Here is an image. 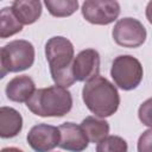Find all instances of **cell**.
Here are the masks:
<instances>
[{"label": "cell", "instance_id": "1", "mask_svg": "<svg viewBox=\"0 0 152 152\" xmlns=\"http://www.w3.org/2000/svg\"><path fill=\"white\" fill-rule=\"evenodd\" d=\"M74 53V45L65 37L55 36L46 42L45 57L56 86L68 88L76 82L72 72Z\"/></svg>", "mask_w": 152, "mask_h": 152}, {"label": "cell", "instance_id": "2", "mask_svg": "<svg viewBox=\"0 0 152 152\" xmlns=\"http://www.w3.org/2000/svg\"><path fill=\"white\" fill-rule=\"evenodd\" d=\"M82 100L87 108L101 119L112 116L120 104L116 87L100 75L86 82L82 89Z\"/></svg>", "mask_w": 152, "mask_h": 152}, {"label": "cell", "instance_id": "3", "mask_svg": "<svg viewBox=\"0 0 152 152\" xmlns=\"http://www.w3.org/2000/svg\"><path fill=\"white\" fill-rule=\"evenodd\" d=\"M26 107L42 118H61L71 110L72 96L66 88L59 86L40 88L36 89Z\"/></svg>", "mask_w": 152, "mask_h": 152}, {"label": "cell", "instance_id": "4", "mask_svg": "<svg viewBox=\"0 0 152 152\" xmlns=\"http://www.w3.org/2000/svg\"><path fill=\"white\" fill-rule=\"evenodd\" d=\"M34 55V46L28 40L15 39L7 43L0 50V77H5L8 72H19L31 68Z\"/></svg>", "mask_w": 152, "mask_h": 152}, {"label": "cell", "instance_id": "5", "mask_svg": "<svg viewBox=\"0 0 152 152\" xmlns=\"http://www.w3.org/2000/svg\"><path fill=\"white\" fill-rule=\"evenodd\" d=\"M110 76L120 89L133 90L142 81V65L139 59L131 55H120L112 63Z\"/></svg>", "mask_w": 152, "mask_h": 152}, {"label": "cell", "instance_id": "6", "mask_svg": "<svg viewBox=\"0 0 152 152\" xmlns=\"http://www.w3.org/2000/svg\"><path fill=\"white\" fill-rule=\"evenodd\" d=\"M112 36L114 42L124 48H139L146 40V28L135 18L126 17L116 21L113 27Z\"/></svg>", "mask_w": 152, "mask_h": 152}, {"label": "cell", "instance_id": "7", "mask_svg": "<svg viewBox=\"0 0 152 152\" xmlns=\"http://www.w3.org/2000/svg\"><path fill=\"white\" fill-rule=\"evenodd\" d=\"M83 18L94 25H108L118 19L120 5L114 0H87L81 8Z\"/></svg>", "mask_w": 152, "mask_h": 152}, {"label": "cell", "instance_id": "8", "mask_svg": "<svg viewBox=\"0 0 152 152\" xmlns=\"http://www.w3.org/2000/svg\"><path fill=\"white\" fill-rule=\"evenodd\" d=\"M26 140L36 152H49L59 145L61 132L58 127L48 124H38L27 133Z\"/></svg>", "mask_w": 152, "mask_h": 152}, {"label": "cell", "instance_id": "9", "mask_svg": "<svg viewBox=\"0 0 152 152\" xmlns=\"http://www.w3.org/2000/svg\"><path fill=\"white\" fill-rule=\"evenodd\" d=\"M74 77L77 82H87L100 72V55L94 49L80 51L72 63Z\"/></svg>", "mask_w": 152, "mask_h": 152}, {"label": "cell", "instance_id": "10", "mask_svg": "<svg viewBox=\"0 0 152 152\" xmlns=\"http://www.w3.org/2000/svg\"><path fill=\"white\" fill-rule=\"evenodd\" d=\"M61 140L59 147L69 151V152H82L88 147L89 140L81 127V125H76L74 122H64L59 127Z\"/></svg>", "mask_w": 152, "mask_h": 152}, {"label": "cell", "instance_id": "11", "mask_svg": "<svg viewBox=\"0 0 152 152\" xmlns=\"http://www.w3.org/2000/svg\"><path fill=\"white\" fill-rule=\"evenodd\" d=\"M36 91V84L33 80L27 75L13 77L5 88V93L8 100L13 102H27Z\"/></svg>", "mask_w": 152, "mask_h": 152}, {"label": "cell", "instance_id": "12", "mask_svg": "<svg viewBox=\"0 0 152 152\" xmlns=\"http://www.w3.org/2000/svg\"><path fill=\"white\" fill-rule=\"evenodd\" d=\"M23 129V116L12 107L0 108V137L10 139L17 137Z\"/></svg>", "mask_w": 152, "mask_h": 152}, {"label": "cell", "instance_id": "13", "mask_svg": "<svg viewBox=\"0 0 152 152\" xmlns=\"http://www.w3.org/2000/svg\"><path fill=\"white\" fill-rule=\"evenodd\" d=\"M11 8L23 26L36 23L42 15V2L39 0H17L12 2Z\"/></svg>", "mask_w": 152, "mask_h": 152}, {"label": "cell", "instance_id": "14", "mask_svg": "<svg viewBox=\"0 0 152 152\" xmlns=\"http://www.w3.org/2000/svg\"><path fill=\"white\" fill-rule=\"evenodd\" d=\"M81 127L86 132L88 140L90 142H100L104 139L109 133V124L101 118L96 116H87L82 120Z\"/></svg>", "mask_w": 152, "mask_h": 152}, {"label": "cell", "instance_id": "15", "mask_svg": "<svg viewBox=\"0 0 152 152\" xmlns=\"http://www.w3.org/2000/svg\"><path fill=\"white\" fill-rule=\"evenodd\" d=\"M23 30V25L14 15L11 7H4L0 11V37L8 38Z\"/></svg>", "mask_w": 152, "mask_h": 152}, {"label": "cell", "instance_id": "16", "mask_svg": "<svg viewBox=\"0 0 152 152\" xmlns=\"http://www.w3.org/2000/svg\"><path fill=\"white\" fill-rule=\"evenodd\" d=\"M49 13L57 18H64L74 14L78 8L77 0H46L44 1Z\"/></svg>", "mask_w": 152, "mask_h": 152}, {"label": "cell", "instance_id": "17", "mask_svg": "<svg viewBox=\"0 0 152 152\" xmlns=\"http://www.w3.org/2000/svg\"><path fill=\"white\" fill-rule=\"evenodd\" d=\"M127 141L119 135H107L96 145V152H127Z\"/></svg>", "mask_w": 152, "mask_h": 152}, {"label": "cell", "instance_id": "18", "mask_svg": "<svg viewBox=\"0 0 152 152\" xmlns=\"http://www.w3.org/2000/svg\"><path fill=\"white\" fill-rule=\"evenodd\" d=\"M138 116L142 125L152 128V97L144 101L139 109H138Z\"/></svg>", "mask_w": 152, "mask_h": 152}, {"label": "cell", "instance_id": "19", "mask_svg": "<svg viewBox=\"0 0 152 152\" xmlns=\"http://www.w3.org/2000/svg\"><path fill=\"white\" fill-rule=\"evenodd\" d=\"M138 152H152V128H148L141 133L137 145Z\"/></svg>", "mask_w": 152, "mask_h": 152}, {"label": "cell", "instance_id": "20", "mask_svg": "<svg viewBox=\"0 0 152 152\" xmlns=\"http://www.w3.org/2000/svg\"><path fill=\"white\" fill-rule=\"evenodd\" d=\"M146 19L152 25V1H148L147 6H146Z\"/></svg>", "mask_w": 152, "mask_h": 152}, {"label": "cell", "instance_id": "21", "mask_svg": "<svg viewBox=\"0 0 152 152\" xmlns=\"http://www.w3.org/2000/svg\"><path fill=\"white\" fill-rule=\"evenodd\" d=\"M0 152H24V151L18 147H4Z\"/></svg>", "mask_w": 152, "mask_h": 152}]
</instances>
